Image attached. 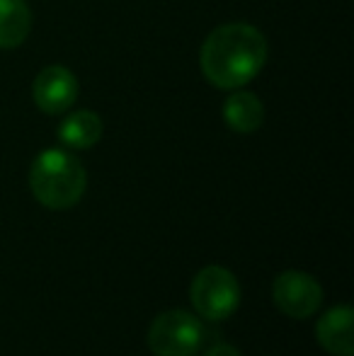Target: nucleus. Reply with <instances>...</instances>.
<instances>
[{"instance_id": "nucleus-11", "label": "nucleus", "mask_w": 354, "mask_h": 356, "mask_svg": "<svg viewBox=\"0 0 354 356\" xmlns=\"http://www.w3.org/2000/svg\"><path fill=\"white\" fill-rule=\"evenodd\" d=\"M204 356H243L241 352H238L233 344H226V342H218V344H214L211 349H209Z\"/></svg>"}, {"instance_id": "nucleus-4", "label": "nucleus", "mask_w": 354, "mask_h": 356, "mask_svg": "<svg viewBox=\"0 0 354 356\" xmlns=\"http://www.w3.org/2000/svg\"><path fill=\"white\" fill-rule=\"evenodd\" d=\"M189 296H192L194 310L204 320L218 323V320H226L228 315H233V310L238 308L241 286H238V279L228 269L211 264V267H204L194 277Z\"/></svg>"}, {"instance_id": "nucleus-5", "label": "nucleus", "mask_w": 354, "mask_h": 356, "mask_svg": "<svg viewBox=\"0 0 354 356\" xmlns=\"http://www.w3.org/2000/svg\"><path fill=\"white\" fill-rule=\"evenodd\" d=\"M274 305L284 315L296 320H306L321 308L323 289L311 274L306 272H284L274 279L272 286Z\"/></svg>"}, {"instance_id": "nucleus-3", "label": "nucleus", "mask_w": 354, "mask_h": 356, "mask_svg": "<svg viewBox=\"0 0 354 356\" xmlns=\"http://www.w3.org/2000/svg\"><path fill=\"white\" fill-rule=\"evenodd\" d=\"M202 344L204 325L187 310H166L148 330V347L156 356H197Z\"/></svg>"}, {"instance_id": "nucleus-8", "label": "nucleus", "mask_w": 354, "mask_h": 356, "mask_svg": "<svg viewBox=\"0 0 354 356\" xmlns=\"http://www.w3.org/2000/svg\"><path fill=\"white\" fill-rule=\"evenodd\" d=\"M221 114L226 127L236 134H252L265 122V107H262L260 97L252 92H243V90L228 95Z\"/></svg>"}, {"instance_id": "nucleus-7", "label": "nucleus", "mask_w": 354, "mask_h": 356, "mask_svg": "<svg viewBox=\"0 0 354 356\" xmlns=\"http://www.w3.org/2000/svg\"><path fill=\"white\" fill-rule=\"evenodd\" d=\"M316 337L325 352L335 356L354 354V313L350 305L330 308L316 325Z\"/></svg>"}, {"instance_id": "nucleus-2", "label": "nucleus", "mask_w": 354, "mask_h": 356, "mask_svg": "<svg viewBox=\"0 0 354 356\" xmlns=\"http://www.w3.org/2000/svg\"><path fill=\"white\" fill-rule=\"evenodd\" d=\"M88 187V172L73 153L49 148L34 158L29 168V189L42 207L51 211L73 209Z\"/></svg>"}, {"instance_id": "nucleus-6", "label": "nucleus", "mask_w": 354, "mask_h": 356, "mask_svg": "<svg viewBox=\"0 0 354 356\" xmlns=\"http://www.w3.org/2000/svg\"><path fill=\"white\" fill-rule=\"evenodd\" d=\"M78 80L68 68L63 66H47L44 71L34 78L32 85V97L34 104L42 109L44 114H58L68 112L73 107V102L78 99Z\"/></svg>"}, {"instance_id": "nucleus-9", "label": "nucleus", "mask_w": 354, "mask_h": 356, "mask_svg": "<svg viewBox=\"0 0 354 356\" xmlns=\"http://www.w3.org/2000/svg\"><path fill=\"white\" fill-rule=\"evenodd\" d=\"M102 138V119L92 109H78L58 124V141L66 148L88 150Z\"/></svg>"}, {"instance_id": "nucleus-10", "label": "nucleus", "mask_w": 354, "mask_h": 356, "mask_svg": "<svg viewBox=\"0 0 354 356\" xmlns=\"http://www.w3.org/2000/svg\"><path fill=\"white\" fill-rule=\"evenodd\" d=\"M32 29V10L24 0H0V49H17Z\"/></svg>"}, {"instance_id": "nucleus-1", "label": "nucleus", "mask_w": 354, "mask_h": 356, "mask_svg": "<svg viewBox=\"0 0 354 356\" xmlns=\"http://www.w3.org/2000/svg\"><path fill=\"white\" fill-rule=\"evenodd\" d=\"M267 61V39L257 27L228 22L216 27L202 44L199 66L214 88L238 90L262 71Z\"/></svg>"}]
</instances>
